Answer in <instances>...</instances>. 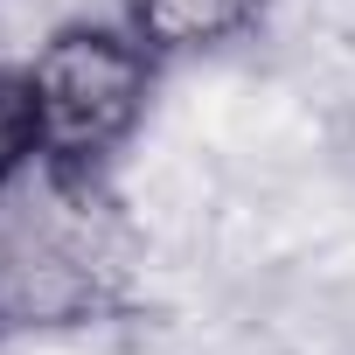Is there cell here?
Instances as JSON below:
<instances>
[{
  "label": "cell",
  "mask_w": 355,
  "mask_h": 355,
  "mask_svg": "<svg viewBox=\"0 0 355 355\" xmlns=\"http://www.w3.org/2000/svg\"><path fill=\"white\" fill-rule=\"evenodd\" d=\"M153 84H160V56L125 21H63L56 35H42L28 56L42 160L112 174L119 146L146 125Z\"/></svg>",
  "instance_id": "2"
},
{
  "label": "cell",
  "mask_w": 355,
  "mask_h": 355,
  "mask_svg": "<svg viewBox=\"0 0 355 355\" xmlns=\"http://www.w3.org/2000/svg\"><path fill=\"white\" fill-rule=\"evenodd\" d=\"M42 153L35 139V91H28V56H0V189Z\"/></svg>",
  "instance_id": "4"
},
{
  "label": "cell",
  "mask_w": 355,
  "mask_h": 355,
  "mask_svg": "<svg viewBox=\"0 0 355 355\" xmlns=\"http://www.w3.org/2000/svg\"><path fill=\"white\" fill-rule=\"evenodd\" d=\"M139 293V230L112 174L28 160L0 189V334L119 320Z\"/></svg>",
  "instance_id": "1"
},
{
  "label": "cell",
  "mask_w": 355,
  "mask_h": 355,
  "mask_svg": "<svg viewBox=\"0 0 355 355\" xmlns=\"http://www.w3.org/2000/svg\"><path fill=\"white\" fill-rule=\"evenodd\" d=\"M272 0H119V21L167 63V56H202L237 42L244 28L265 21Z\"/></svg>",
  "instance_id": "3"
}]
</instances>
